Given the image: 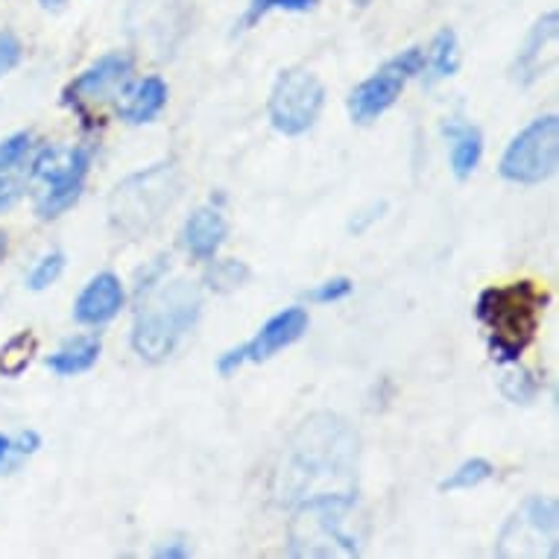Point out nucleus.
Listing matches in <instances>:
<instances>
[{
	"instance_id": "9d476101",
	"label": "nucleus",
	"mask_w": 559,
	"mask_h": 559,
	"mask_svg": "<svg viewBox=\"0 0 559 559\" xmlns=\"http://www.w3.org/2000/svg\"><path fill=\"white\" fill-rule=\"evenodd\" d=\"M498 557H557V504L533 496L504 524L496 545Z\"/></svg>"
},
{
	"instance_id": "f704fd0d",
	"label": "nucleus",
	"mask_w": 559,
	"mask_h": 559,
	"mask_svg": "<svg viewBox=\"0 0 559 559\" xmlns=\"http://www.w3.org/2000/svg\"><path fill=\"white\" fill-rule=\"evenodd\" d=\"M358 3H369V0H358Z\"/></svg>"
},
{
	"instance_id": "473e14b6",
	"label": "nucleus",
	"mask_w": 559,
	"mask_h": 559,
	"mask_svg": "<svg viewBox=\"0 0 559 559\" xmlns=\"http://www.w3.org/2000/svg\"><path fill=\"white\" fill-rule=\"evenodd\" d=\"M3 252H7V235H0V258H3Z\"/></svg>"
},
{
	"instance_id": "dca6fc26",
	"label": "nucleus",
	"mask_w": 559,
	"mask_h": 559,
	"mask_svg": "<svg viewBox=\"0 0 559 559\" xmlns=\"http://www.w3.org/2000/svg\"><path fill=\"white\" fill-rule=\"evenodd\" d=\"M123 97L127 100L118 106L120 120H127V123H150L167 106V85L162 76H147V80L132 85Z\"/></svg>"
},
{
	"instance_id": "39448f33",
	"label": "nucleus",
	"mask_w": 559,
	"mask_h": 559,
	"mask_svg": "<svg viewBox=\"0 0 559 559\" xmlns=\"http://www.w3.org/2000/svg\"><path fill=\"white\" fill-rule=\"evenodd\" d=\"M179 174L174 165H156L144 174L129 176L109 200L111 226L127 235H141L162 221L179 197Z\"/></svg>"
},
{
	"instance_id": "cd10ccee",
	"label": "nucleus",
	"mask_w": 559,
	"mask_h": 559,
	"mask_svg": "<svg viewBox=\"0 0 559 559\" xmlns=\"http://www.w3.org/2000/svg\"><path fill=\"white\" fill-rule=\"evenodd\" d=\"M19 59H21L19 38L10 36V33H0V76L10 74L12 68L19 64Z\"/></svg>"
},
{
	"instance_id": "ddd939ff",
	"label": "nucleus",
	"mask_w": 559,
	"mask_h": 559,
	"mask_svg": "<svg viewBox=\"0 0 559 559\" xmlns=\"http://www.w3.org/2000/svg\"><path fill=\"white\" fill-rule=\"evenodd\" d=\"M120 308H123L120 278L115 273H100L94 275L83 294H80L74 305V317L83 325H103V322L115 320Z\"/></svg>"
},
{
	"instance_id": "c85d7f7f",
	"label": "nucleus",
	"mask_w": 559,
	"mask_h": 559,
	"mask_svg": "<svg viewBox=\"0 0 559 559\" xmlns=\"http://www.w3.org/2000/svg\"><path fill=\"white\" fill-rule=\"evenodd\" d=\"M38 445H41V437H38L36 431H27V433H21L19 440H12V454L24 457V454H33V451H38Z\"/></svg>"
},
{
	"instance_id": "423d86ee",
	"label": "nucleus",
	"mask_w": 559,
	"mask_h": 559,
	"mask_svg": "<svg viewBox=\"0 0 559 559\" xmlns=\"http://www.w3.org/2000/svg\"><path fill=\"white\" fill-rule=\"evenodd\" d=\"M88 165H92V156L85 147H47L38 153L33 162V179L41 182V193L36 200V212L41 221H53L80 200Z\"/></svg>"
},
{
	"instance_id": "1a4fd4ad",
	"label": "nucleus",
	"mask_w": 559,
	"mask_h": 559,
	"mask_svg": "<svg viewBox=\"0 0 559 559\" xmlns=\"http://www.w3.org/2000/svg\"><path fill=\"white\" fill-rule=\"evenodd\" d=\"M325 106V88L311 71H285L270 94V120L282 135H302L317 123Z\"/></svg>"
},
{
	"instance_id": "aec40b11",
	"label": "nucleus",
	"mask_w": 559,
	"mask_h": 559,
	"mask_svg": "<svg viewBox=\"0 0 559 559\" xmlns=\"http://www.w3.org/2000/svg\"><path fill=\"white\" fill-rule=\"evenodd\" d=\"M36 355V337L29 331H21L15 337L0 348V376L19 378L27 372L29 360Z\"/></svg>"
},
{
	"instance_id": "5701e85b",
	"label": "nucleus",
	"mask_w": 559,
	"mask_h": 559,
	"mask_svg": "<svg viewBox=\"0 0 559 559\" xmlns=\"http://www.w3.org/2000/svg\"><path fill=\"white\" fill-rule=\"evenodd\" d=\"M64 270V255L62 252H50V255H45L41 261H38L33 270H29L27 275V287L29 290H45V287H50L62 275Z\"/></svg>"
},
{
	"instance_id": "20e7f679",
	"label": "nucleus",
	"mask_w": 559,
	"mask_h": 559,
	"mask_svg": "<svg viewBox=\"0 0 559 559\" xmlns=\"http://www.w3.org/2000/svg\"><path fill=\"white\" fill-rule=\"evenodd\" d=\"M355 501H311L290 510V557H358L360 536L348 531Z\"/></svg>"
},
{
	"instance_id": "a878e982",
	"label": "nucleus",
	"mask_w": 559,
	"mask_h": 559,
	"mask_svg": "<svg viewBox=\"0 0 559 559\" xmlns=\"http://www.w3.org/2000/svg\"><path fill=\"white\" fill-rule=\"evenodd\" d=\"M29 144H33V138H29L27 132H21V135H12L10 141H3V144H0V174L19 165L21 158L27 156Z\"/></svg>"
},
{
	"instance_id": "72a5a7b5",
	"label": "nucleus",
	"mask_w": 559,
	"mask_h": 559,
	"mask_svg": "<svg viewBox=\"0 0 559 559\" xmlns=\"http://www.w3.org/2000/svg\"><path fill=\"white\" fill-rule=\"evenodd\" d=\"M41 3H45V7H62L64 0H41Z\"/></svg>"
},
{
	"instance_id": "2eb2a0df",
	"label": "nucleus",
	"mask_w": 559,
	"mask_h": 559,
	"mask_svg": "<svg viewBox=\"0 0 559 559\" xmlns=\"http://www.w3.org/2000/svg\"><path fill=\"white\" fill-rule=\"evenodd\" d=\"M226 221H223V214L217 209H209V205H202L197 212L188 217L185 223V247L191 252L193 258H200V261H209V258L217 255V249L223 247V240H226Z\"/></svg>"
},
{
	"instance_id": "2f4dec72",
	"label": "nucleus",
	"mask_w": 559,
	"mask_h": 559,
	"mask_svg": "<svg viewBox=\"0 0 559 559\" xmlns=\"http://www.w3.org/2000/svg\"><path fill=\"white\" fill-rule=\"evenodd\" d=\"M10 457H12V440L0 433V472H7V468L12 466Z\"/></svg>"
},
{
	"instance_id": "4be33fe9",
	"label": "nucleus",
	"mask_w": 559,
	"mask_h": 559,
	"mask_svg": "<svg viewBox=\"0 0 559 559\" xmlns=\"http://www.w3.org/2000/svg\"><path fill=\"white\" fill-rule=\"evenodd\" d=\"M501 395H504L507 402L513 404H531L536 395H539L542 384L539 378L527 372V369H513V372H504L501 376Z\"/></svg>"
},
{
	"instance_id": "0eeeda50",
	"label": "nucleus",
	"mask_w": 559,
	"mask_h": 559,
	"mask_svg": "<svg viewBox=\"0 0 559 559\" xmlns=\"http://www.w3.org/2000/svg\"><path fill=\"white\" fill-rule=\"evenodd\" d=\"M559 162V118L545 115L510 141L501 158V176L513 185H539L554 176Z\"/></svg>"
},
{
	"instance_id": "7ed1b4c3",
	"label": "nucleus",
	"mask_w": 559,
	"mask_h": 559,
	"mask_svg": "<svg viewBox=\"0 0 559 559\" xmlns=\"http://www.w3.org/2000/svg\"><path fill=\"white\" fill-rule=\"evenodd\" d=\"M545 305H548V296L533 282L489 287L477 296L475 313L486 329L489 355L498 364H519L522 352L531 346L539 331Z\"/></svg>"
},
{
	"instance_id": "4468645a",
	"label": "nucleus",
	"mask_w": 559,
	"mask_h": 559,
	"mask_svg": "<svg viewBox=\"0 0 559 559\" xmlns=\"http://www.w3.org/2000/svg\"><path fill=\"white\" fill-rule=\"evenodd\" d=\"M554 38H557V12H548L524 38V47L519 50V59H515L513 68L515 83L531 85L539 76H545V71L550 68V62H545V56L554 59V53L548 50L554 45Z\"/></svg>"
},
{
	"instance_id": "a211bd4d",
	"label": "nucleus",
	"mask_w": 559,
	"mask_h": 559,
	"mask_svg": "<svg viewBox=\"0 0 559 559\" xmlns=\"http://www.w3.org/2000/svg\"><path fill=\"white\" fill-rule=\"evenodd\" d=\"M97 358H100V340L83 337L50 355L47 367L53 369L56 376H80V372H88L97 364Z\"/></svg>"
},
{
	"instance_id": "412c9836",
	"label": "nucleus",
	"mask_w": 559,
	"mask_h": 559,
	"mask_svg": "<svg viewBox=\"0 0 559 559\" xmlns=\"http://www.w3.org/2000/svg\"><path fill=\"white\" fill-rule=\"evenodd\" d=\"M496 475V466L484 457H475V460H466L457 472H451V477H445L440 484V492H460V489H475L480 486L484 480Z\"/></svg>"
},
{
	"instance_id": "f257e3e1",
	"label": "nucleus",
	"mask_w": 559,
	"mask_h": 559,
	"mask_svg": "<svg viewBox=\"0 0 559 559\" xmlns=\"http://www.w3.org/2000/svg\"><path fill=\"white\" fill-rule=\"evenodd\" d=\"M360 440L334 413H313L290 437L275 463L273 498L282 510L311 501H358Z\"/></svg>"
},
{
	"instance_id": "393cba45",
	"label": "nucleus",
	"mask_w": 559,
	"mask_h": 559,
	"mask_svg": "<svg viewBox=\"0 0 559 559\" xmlns=\"http://www.w3.org/2000/svg\"><path fill=\"white\" fill-rule=\"evenodd\" d=\"M352 294V282L348 278H329V282H322V285H317L308 294V299L311 302H320V305H329V302H340V299H346V296Z\"/></svg>"
},
{
	"instance_id": "b1692460",
	"label": "nucleus",
	"mask_w": 559,
	"mask_h": 559,
	"mask_svg": "<svg viewBox=\"0 0 559 559\" xmlns=\"http://www.w3.org/2000/svg\"><path fill=\"white\" fill-rule=\"evenodd\" d=\"M247 278H249V270L247 264H240V261H221V264H214L212 275H209L212 287H221V290L240 287Z\"/></svg>"
},
{
	"instance_id": "f8f14e48",
	"label": "nucleus",
	"mask_w": 559,
	"mask_h": 559,
	"mask_svg": "<svg viewBox=\"0 0 559 559\" xmlns=\"http://www.w3.org/2000/svg\"><path fill=\"white\" fill-rule=\"evenodd\" d=\"M129 74H132V59L129 56H103L100 62L92 64L85 74L76 76L68 94H71V100L92 103L94 106V103H103L106 97H111L118 85L127 83Z\"/></svg>"
},
{
	"instance_id": "f3484780",
	"label": "nucleus",
	"mask_w": 559,
	"mask_h": 559,
	"mask_svg": "<svg viewBox=\"0 0 559 559\" xmlns=\"http://www.w3.org/2000/svg\"><path fill=\"white\" fill-rule=\"evenodd\" d=\"M442 135L451 141V170H454L457 179H468L477 170V165H480V156H484V135H480V129L454 120V123L442 127Z\"/></svg>"
},
{
	"instance_id": "6e6552de",
	"label": "nucleus",
	"mask_w": 559,
	"mask_h": 559,
	"mask_svg": "<svg viewBox=\"0 0 559 559\" xmlns=\"http://www.w3.org/2000/svg\"><path fill=\"white\" fill-rule=\"evenodd\" d=\"M423 71L425 53L419 47H411V50H404L395 59L381 64L376 74L364 80L355 92L348 94V115H352V120L360 123V127H367V123L381 118L399 100L404 85L411 83L416 74H423Z\"/></svg>"
},
{
	"instance_id": "c756f323",
	"label": "nucleus",
	"mask_w": 559,
	"mask_h": 559,
	"mask_svg": "<svg viewBox=\"0 0 559 559\" xmlns=\"http://www.w3.org/2000/svg\"><path fill=\"white\" fill-rule=\"evenodd\" d=\"M153 557L156 559H185L191 557V548L188 545H179V542H170V545H158L153 550Z\"/></svg>"
},
{
	"instance_id": "6ab92c4d",
	"label": "nucleus",
	"mask_w": 559,
	"mask_h": 559,
	"mask_svg": "<svg viewBox=\"0 0 559 559\" xmlns=\"http://www.w3.org/2000/svg\"><path fill=\"white\" fill-rule=\"evenodd\" d=\"M460 68V56H457V36L454 29H440L437 38H433L431 53L425 56V71H428V85L440 83L445 76H454Z\"/></svg>"
},
{
	"instance_id": "bb28decb",
	"label": "nucleus",
	"mask_w": 559,
	"mask_h": 559,
	"mask_svg": "<svg viewBox=\"0 0 559 559\" xmlns=\"http://www.w3.org/2000/svg\"><path fill=\"white\" fill-rule=\"evenodd\" d=\"M317 7V0H255L252 3V10H249V21H255L258 15H264L270 10H285V12H305V10H313Z\"/></svg>"
},
{
	"instance_id": "9b49d317",
	"label": "nucleus",
	"mask_w": 559,
	"mask_h": 559,
	"mask_svg": "<svg viewBox=\"0 0 559 559\" xmlns=\"http://www.w3.org/2000/svg\"><path fill=\"white\" fill-rule=\"evenodd\" d=\"M305 331H308V311H305V308H287V311L275 313L273 320H266L264 325H261V331H258L249 343L226 352V355L217 360V369H221L223 376H231V372H238L243 364H264V360H270L273 355H278L282 348L294 346Z\"/></svg>"
},
{
	"instance_id": "7c9ffc66",
	"label": "nucleus",
	"mask_w": 559,
	"mask_h": 559,
	"mask_svg": "<svg viewBox=\"0 0 559 559\" xmlns=\"http://www.w3.org/2000/svg\"><path fill=\"white\" fill-rule=\"evenodd\" d=\"M15 200H19V185L7 176H0V212H7Z\"/></svg>"
},
{
	"instance_id": "f03ea898",
	"label": "nucleus",
	"mask_w": 559,
	"mask_h": 559,
	"mask_svg": "<svg viewBox=\"0 0 559 559\" xmlns=\"http://www.w3.org/2000/svg\"><path fill=\"white\" fill-rule=\"evenodd\" d=\"M202 311L200 287L185 278L147 285V296L138 308L135 329H132V348L144 360H167L174 355Z\"/></svg>"
}]
</instances>
